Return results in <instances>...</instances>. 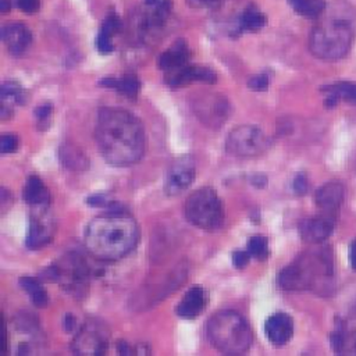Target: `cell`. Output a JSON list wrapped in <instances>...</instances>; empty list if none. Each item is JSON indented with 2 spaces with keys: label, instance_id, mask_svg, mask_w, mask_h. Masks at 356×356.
<instances>
[{
  "label": "cell",
  "instance_id": "cell-22",
  "mask_svg": "<svg viewBox=\"0 0 356 356\" xmlns=\"http://www.w3.org/2000/svg\"><path fill=\"white\" fill-rule=\"evenodd\" d=\"M24 199L31 207L43 209L50 202V193L39 177L31 175L24 186Z\"/></svg>",
  "mask_w": 356,
  "mask_h": 356
},
{
  "label": "cell",
  "instance_id": "cell-17",
  "mask_svg": "<svg viewBox=\"0 0 356 356\" xmlns=\"http://www.w3.org/2000/svg\"><path fill=\"white\" fill-rule=\"evenodd\" d=\"M44 210L46 207L38 209L29 221V228L26 234V246L29 249L43 248L51 241L53 229L50 222L44 217Z\"/></svg>",
  "mask_w": 356,
  "mask_h": 356
},
{
  "label": "cell",
  "instance_id": "cell-10",
  "mask_svg": "<svg viewBox=\"0 0 356 356\" xmlns=\"http://www.w3.org/2000/svg\"><path fill=\"white\" fill-rule=\"evenodd\" d=\"M196 175V164L192 156L184 154L179 157H175L164 177V193L168 196H177L181 195L184 191H186Z\"/></svg>",
  "mask_w": 356,
  "mask_h": 356
},
{
  "label": "cell",
  "instance_id": "cell-27",
  "mask_svg": "<svg viewBox=\"0 0 356 356\" xmlns=\"http://www.w3.org/2000/svg\"><path fill=\"white\" fill-rule=\"evenodd\" d=\"M21 288L28 293L32 303L36 307H46L47 306V292L44 291L42 282L33 277H21L19 278Z\"/></svg>",
  "mask_w": 356,
  "mask_h": 356
},
{
  "label": "cell",
  "instance_id": "cell-19",
  "mask_svg": "<svg viewBox=\"0 0 356 356\" xmlns=\"http://www.w3.org/2000/svg\"><path fill=\"white\" fill-rule=\"evenodd\" d=\"M189 61V49L184 40H177L170 49H167L159 58V67L165 72V75H170L184 65H186Z\"/></svg>",
  "mask_w": 356,
  "mask_h": 356
},
{
  "label": "cell",
  "instance_id": "cell-39",
  "mask_svg": "<svg viewBox=\"0 0 356 356\" xmlns=\"http://www.w3.org/2000/svg\"><path fill=\"white\" fill-rule=\"evenodd\" d=\"M117 349H118V352L122 353V355H131V353H134V348H131V346H129L127 342H124V341H120V342H118Z\"/></svg>",
  "mask_w": 356,
  "mask_h": 356
},
{
  "label": "cell",
  "instance_id": "cell-40",
  "mask_svg": "<svg viewBox=\"0 0 356 356\" xmlns=\"http://www.w3.org/2000/svg\"><path fill=\"white\" fill-rule=\"evenodd\" d=\"M199 6H204V7H214L216 4L220 3V0H195Z\"/></svg>",
  "mask_w": 356,
  "mask_h": 356
},
{
  "label": "cell",
  "instance_id": "cell-31",
  "mask_svg": "<svg viewBox=\"0 0 356 356\" xmlns=\"http://www.w3.org/2000/svg\"><path fill=\"white\" fill-rule=\"evenodd\" d=\"M18 138L14 134H4L0 139V152L4 153H14L18 149Z\"/></svg>",
  "mask_w": 356,
  "mask_h": 356
},
{
  "label": "cell",
  "instance_id": "cell-7",
  "mask_svg": "<svg viewBox=\"0 0 356 356\" xmlns=\"http://www.w3.org/2000/svg\"><path fill=\"white\" fill-rule=\"evenodd\" d=\"M44 277L60 282L65 291L79 296V293L86 288L89 267L79 254L71 253L67 254L60 263L49 267L44 271Z\"/></svg>",
  "mask_w": 356,
  "mask_h": 356
},
{
  "label": "cell",
  "instance_id": "cell-23",
  "mask_svg": "<svg viewBox=\"0 0 356 356\" xmlns=\"http://www.w3.org/2000/svg\"><path fill=\"white\" fill-rule=\"evenodd\" d=\"M120 28H121L120 17L115 13H108L99 29V35H97V40H96L97 50L100 53L107 54V53L113 51V49H114L113 38L120 31Z\"/></svg>",
  "mask_w": 356,
  "mask_h": 356
},
{
  "label": "cell",
  "instance_id": "cell-30",
  "mask_svg": "<svg viewBox=\"0 0 356 356\" xmlns=\"http://www.w3.org/2000/svg\"><path fill=\"white\" fill-rule=\"evenodd\" d=\"M248 250L250 253V256L259 259V260H264L268 257V241L266 236L261 235H256L252 236L248 242Z\"/></svg>",
  "mask_w": 356,
  "mask_h": 356
},
{
  "label": "cell",
  "instance_id": "cell-37",
  "mask_svg": "<svg viewBox=\"0 0 356 356\" xmlns=\"http://www.w3.org/2000/svg\"><path fill=\"white\" fill-rule=\"evenodd\" d=\"M349 263H350V267L356 271V238L350 242V246H349Z\"/></svg>",
  "mask_w": 356,
  "mask_h": 356
},
{
  "label": "cell",
  "instance_id": "cell-34",
  "mask_svg": "<svg viewBox=\"0 0 356 356\" xmlns=\"http://www.w3.org/2000/svg\"><path fill=\"white\" fill-rule=\"evenodd\" d=\"M15 1H17L18 8L28 14L36 13L40 7V0H15Z\"/></svg>",
  "mask_w": 356,
  "mask_h": 356
},
{
  "label": "cell",
  "instance_id": "cell-1",
  "mask_svg": "<svg viewBox=\"0 0 356 356\" xmlns=\"http://www.w3.org/2000/svg\"><path fill=\"white\" fill-rule=\"evenodd\" d=\"M95 136L99 152L111 165L135 164L146 152L145 128L140 120L125 108H100Z\"/></svg>",
  "mask_w": 356,
  "mask_h": 356
},
{
  "label": "cell",
  "instance_id": "cell-26",
  "mask_svg": "<svg viewBox=\"0 0 356 356\" xmlns=\"http://www.w3.org/2000/svg\"><path fill=\"white\" fill-rule=\"evenodd\" d=\"M267 22L266 15L253 4L248 6L236 22V31L245 32V31H257L263 28Z\"/></svg>",
  "mask_w": 356,
  "mask_h": 356
},
{
  "label": "cell",
  "instance_id": "cell-28",
  "mask_svg": "<svg viewBox=\"0 0 356 356\" xmlns=\"http://www.w3.org/2000/svg\"><path fill=\"white\" fill-rule=\"evenodd\" d=\"M60 160L61 163L65 165V168L70 170H83L88 167V159L85 157V154L75 146L72 145H61L60 150Z\"/></svg>",
  "mask_w": 356,
  "mask_h": 356
},
{
  "label": "cell",
  "instance_id": "cell-32",
  "mask_svg": "<svg viewBox=\"0 0 356 356\" xmlns=\"http://www.w3.org/2000/svg\"><path fill=\"white\" fill-rule=\"evenodd\" d=\"M248 86L252 90H266L268 88V75L267 74H259L249 79Z\"/></svg>",
  "mask_w": 356,
  "mask_h": 356
},
{
  "label": "cell",
  "instance_id": "cell-2",
  "mask_svg": "<svg viewBox=\"0 0 356 356\" xmlns=\"http://www.w3.org/2000/svg\"><path fill=\"white\" fill-rule=\"evenodd\" d=\"M139 239L135 218L121 210L106 211L95 217L86 227L85 245L92 256L113 261L128 254Z\"/></svg>",
  "mask_w": 356,
  "mask_h": 356
},
{
  "label": "cell",
  "instance_id": "cell-21",
  "mask_svg": "<svg viewBox=\"0 0 356 356\" xmlns=\"http://www.w3.org/2000/svg\"><path fill=\"white\" fill-rule=\"evenodd\" d=\"M25 90L17 82H4L0 90V115L3 120L13 115L14 107L25 102Z\"/></svg>",
  "mask_w": 356,
  "mask_h": 356
},
{
  "label": "cell",
  "instance_id": "cell-8",
  "mask_svg": "<svg viewBox=\"0 0 356 356\" xmlns=\"http://www.w3.org/2000/svg\"><path fill=\"white\" fill-rule=\"evenodd\" d=\"M270 146L268 136L254 125H239L225 139V150L235 157H256Z\"/></svg>",
  "mask_w": 356,
  "mask_h": 356
},
{
  "label": "cell",
  "instance_id": "cell-4",
  "mask_svg": "<svg viewBox=\"0 0 356 356\" xmlns=\"http://www.w3.org/2000/svg\"><path fill=\"white\" fill-rule=\"evenodd\" d=\"M353 36L355 28L350 7L345 3H337L313 28L309 38V49L317 58L338 60L349 51Z\"/></svg>",
  "mask_w": 356,
  "mask_h": 356
},
{
  "label": "cell",
  "instance_id": "cell-33",
  "mask_svg": "<svg viewBox=\"0 0 356 356\" xmlns=\"http://www.w3.org/2000/svg\"><path fill=\"white\" fill-rule=\"evenodd\" d=\"M250 259V253L249 250H235L232 253V263L236 268H243Z\"/></svg>",
  "mask_w": 356,
  "mask_h": 356
},
{
  "label": "cell",
  "instance_id": "cell-11",
  "mask_svg": "<svg viewBox=\"0 0 356 356\" xmlns=\"http://www.w3.org/2000/svg\"><path fill=\"white\" fill-rule=\"evenodd\" d=\"M193 113L197 115L199 121L209 128H220L229 115L228 100L216 93H204L193 100Z\"/></svg>",
  "mask_w": 356,
  "mask_h": 356
},
{
  "label": "cell",
  "instance_id": "cell-18",
  "mask_svg": "<svg viewBox=\"0 0 356 356\" xmlns=\"http://www.w3.org/2000/svg\"><path fill=\"white\" fill-rule=\"evenodd\" d=\"M343 186L337 181H331L320 186L316 192V204L324 213L337 214L343 202Z\"/></svg>",
  "mask_w": 356,
  "mask_h": 356
},
{
  "label": "cell",
  "instance_id": "cell-38",
  "mask_svg": "<svg viewBox=\"0 0 356 356\" xmlns=\"http://www.w3.org/2000/svg\"><path fill=\"white\" fill-rule=\"evenodd\" d=\"M88 203H89V204H92V206H97V207H100V206H104V204L107 203V200L104 199V196H103V195H96V196H90V197H88Z\"/></svg>",
  "mask_w": 356,
  "mask_h": 356
},
{
  "label": "cell",
  "instance_id": "cell-16",
  "mask_svg": "<svg viewBox=\"0 0 356 356\" xmlns=\"http://www.w3.org/2000/svg\"><path fill=\"white\" fill-rule=\"evenodd\" d=\"M264 331L271 343L285 345L293 335V320L286 313H274L266 320Z\"/></svg>",
  "mask_w": 356,
  "mask_h": 356
},
{
  "label": "cell",
  "instance_id": "cell-25",
  "mask_svg": "<svg viewBox=\"0 0 356 356\" xmlns=\"http://www.w3.org/2000/svg\"><path fill=\"white\" fill-rule=\"evenodd\" d=\"M323 92L325 93V104L328 107L339 100L356 103V82H335L323 88Z\"/></svg>",
  "mask_w": 356,
  "mask_h": 356
},
{
  "label": "cell",
  "instance_id": "cell-29",
  "mask_svg": "<svg viewBox=\"0 0 356 356\" xmlns=\"http://www.w3.org/2000/svg\"><path fill=\"white\" fill-rule=\"evenodd\" d=\"M293 11L306 18H318L325 13L324 0H288Z\"/></svg>",
  "mask_w": 356,
  "mask_h": 356
},
{
  "label": "cell",
  "instance_id": "cell-3",
  "mask_svg": "<svg viewBox=\"0 0 356 356\" xmlns=\"http://www.w3.org/2000/svg\"><path fill=\"white\" fill-rule=\"evenodd\" d=\"M277 281L285 291L310 289L320 295H328L334 288L332 250L323 243H314L313 248L305 250L284 267Z\"/></svg>",
  "mask_w": 356,
  "mask_h": 356
},
{
  "label": "cell",
  "instance_id": "cell-15",
  "mask_svg": "<svg viewBox=\"0 0 356 356\" xmlns=\"http://www.w3.org/2000/svg\"><path fill=\"white\" fill-rule=\"evenodd\" d=\"M1 38L8 53L14 57L22 56L32 43L31 31L19 22H11L4 25Z\"/></svg>",
  "mask_w": 356,
  "mask_h": 356
},
{
  "label": "cell",
  "instance_id": "cell-5",
  "mask_svg": "<svg viewBox=\"0 0 356 356\" xmlns=\"http://www.w3.org/2000/svg\"><path fill=\"white\" fill-rule=\"evenodd\" d=\"M210 343L221 353H245L253 341L248 321L234 310H221L213 314L206 324Z\"/></svg>",
  "mask_w": 356,
  "mask_h": 356
},
{
  "label": "cell",
  "instance_id": "cell-13",
  "mask_svg": "<svg viewBox=\"0 0 356 356\" xmlns=\"http://www.w3.org/2000/svg\"><path fill=\"white\" fill-rule=\"evenodd\" d=\"M330 342L337 353L356 355V310L350 317L335 323Z\"/></svg>",
  "mask_w": 356,
  "mask_h": 356
},
{
  "label": "cell",
  "instance_id": "cell-6",
  "mask_svg": "<svg viewBox=\"0 0 356 356\" xmlns=\"http://www.w3.org/2000/svg\"><path fill=\"white\" fill-rule=\"evenodd\" d=\"M185 216L195 227L213 231L222 225V202L213 188L203 186L188 196L185 202Z\"/></svg>",
  "mask_w": 356,
  "mask_h": 356
},
{
  "label": "cell",
  "instance_id": "cell-35",
  "mask_svg": "<svg viewBox=\"0 0 356 356\" xmlns=\"http://www.w3.org/2000/svg\"><path fill=\"white\" fill-rule=\"evenodd\" d=\"M293 189L298 195H305L307 192V178L305 174H298L293 179Z\"/></svg>",
  "mask_w": 356,
  "mask_h": 356
},
{
  "label": "cell",
  "instance_id": "cell-9",
  "mask_svg": "<svg viewBox=\"0 0 356 356\" xmlns=\"http://www.w3.org/2000/svg\"><path fill=\"white\" fill-rule=\"evenodd\" d=\"M108 346V330L97 321L89 320L81 325L72 341V350L78 355H103Z\"/></svg>",
  "mask_w": 356,
  "mask_h": 356
},
{
  "label": "cell",
  "instance_id": "cell-20",
  "mask_svg": "<svg viewBox=\"0 0 356 356\" xmlns=\"http://www.w3.org/2000/svg\"><path fill=\"white\" fill-rule=\"evenodd\" d=\"M207 305V295L203 288L192 286L177 306V314L184 318L197 317Z\"/></svg>",
  "mask_w": 356,
  "mask_h": 356
},
{
  "label": "cell",
  "instance_id": "cell-12",
  "mask_svg": "<svg viewBox=\"0 0 356 356\" xmlns=\"http://www.w3.org/2000/svg\"><path fill=\"white\" fill-rule=\"evenodd\" d=\"M337 214L321 211L299 222V235L307 243H323L334 231Z\"/></svg>",
  "mask_w": 356,
  "mask_h": 356
},
{
  "label": "cell",
  "instance_id": "cell-14",
  "mask_svg": "<svg viewBox=\"0 0 356 356\" xmlns=\"http://www.w3.org/2000/svg\"><path fill=\"white\" fill-rule=\"evenodd\" d=\"M167 83L171 88H181L186 86L193 82H204V83H214L217 81V75L213 70L204 65H195V64H186L178 71L165 75Z\"/></svg>",
  "mask_w": 356,
  "mask_h": 356
},
{
  "label": "cell",
  "instance_id": "cell-41",
  "mask_svg": "<svg viewBox=\"0 0 356 356\" xmlns=\"http://www.w3.org/2000/svg\"><path fill=\"white\" fill-rule=\"evenodd\" d=\"M1 10L7 11L8 10V1L7 0H1Z\"/></svg>",
  "mask_w": 356,
  "mask_h": 356
},
{
  "label": "cell",
  "instance_id": "cell-24",
  "mask_svg": "<svg viewBox=\"0 0 356 356\" xmlns=\"http://www.w3.org/2000/svg\"><path fill=\"white\" fill-rule=\"evenodd\" d=\"M99 83L102 86H104V88L114 89L118 93H121V95H124V96H127L129 99H135L138 96V93H139V89H140L139 79L135 75H132V74L124 75L121 78L106 76Z\"/></svg>",
  "mask_w": 356,
  "mask_h": 356
},
{
  "label": "cell",
  "instance_id": "cell-36",
  "mask_svg": "<svg viewBox=\"0 0 356 356\" xmlns=\"http://www.w3.org/2000/svg\"><path fill=\"white\" fill-rule=\"evenodd\" d=\"M51 111H53V107L50 104H42V106L36 107L35 115H36L39 122H43V121H47V118L50 117Z\"/></svg>",
  "mask_w": 356,
  "mask_h": 356
}]
</instances>
